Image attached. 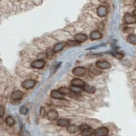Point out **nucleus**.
<instances>
[{
  "label": "nucleus",
  "mask_w": 136,
  "mask_h": 136,
  "mask_svg": "<svg viewBox=\"0 0 136 136\" xmlns=\"http://www.w3.org/2000/svg\"><path fill=\"white\" fill-rule=\"evenodd\" d=\"M123 21L127 24H135L136 22L135 17L129 13H126L123 17Z\"/></svg>",
  "instance_id": "f257e3e1"
},
{
  "label": "nucleus",
  "mask_w": 136,
  "mask_h": 136,
  "mask_svg": "<svg viewBox=\"0 0 136 136\" xmlns=\"http://www.w3.org/2000/svg\"><path fill=\"white\" fill-rule=\"evenodd\" d=\"M96 67L100 69H108L111 67V64L106 61H98L96 63Z\"/></svg>",
  "instance_id": "f03ea898"
},
{
  "label": "nucleus",
  "mask_w": 136,
  "mask_h": 136,
  "mask_svg": "<svg viewBox=\"0 0 136 136\" xmlns=\"http://www.w3.org/2000/svg\"><path fill=\"white\" fill-rule=\"evenodd\" d=\"M73 74L77 76H84L86 74V69L83 67H76L73 69Z\"/></svg>",
  "instance_id": "7ed1b4c3"
},
{
  "label": "nucleus",
  "mask_w": 136,
  "mask_h": 136,
  "mask_svg": "<svg viewBox=\"0 0 136 136\" xmlns=\"http://www.w3.org/2000/svg\"><path fill=\"white\" fill-rule=\"evenodd\" d=\"M35 84V81L33 80V79H26L22 83V87L25 89L29 90L33 88Z\"/></svg>",
  "instance_id": "20e7f679"
},
{
  "label": "nucleus",
  "mask_w": 136,
  "mask_h": 136,
  "mask_svg": "<svg viewBox=\"0 0 136 136\" xmlns=\"http://www.w3.org/2000/svg\"><path fill=\"white\" fill-rule=\"evenodd\" d=\"M45 64H46V62L43 60L38 59L33 61L31 64V66L33 68H36V69H42L44 67Z\"/></svg>",
  "instance_id": "39448f33"
},
{
  "label": "nucleus",
  "mask_w": 136,
  "mask_h": 136,
  "mask_svg": "<svg viewBox=\"0 0 136 136\" xmlns=\"http://www.w3.org/2000/svg\"><path fill=\"white\" fill-rule=\"evenodd\" d=\"M85 84L86 83L84 81L81 79H79V78H75V79H73L71 81V85L73 87L81 88V87H84L85 85Z\"/></svg>",
  "instance_id": "423d86ee"
},
{
  "label": "nucleus",
  "mask_w": 136,
  "mask_h": 136,
  "mask_svg": "<svg viewBox=\"0 0 136 136\" xmlns=\"http://www.w3.org/2000/svg\"><path fill=\"white\" fill-rule=\"evenodd\" d=\"M107 12H108L107 8L106 6H103V5L99 6L97 8V14L100 17H103L107 15Z\"/></svg>",
  "instance_id": "0eeeda50"
},
{
  "label": "nucleus",
  "mask_w": 136,
  "mask_h": 136,
  "mask_svg": "<svg viewBox=\"0 0 136 136\" xmlns=\"http://www.w3.org/2000/svg\"><path fill=\"white\" fill-rule=\"evenodd\" d=\"M47 119L51 121H53V120H56L58 117V113L55 110H51V111H48L47 113Z\"/></svg>",
  "instance_id": "6e6552de"
},
{
  "label": "nucleus",
  "mask_w": 136,
  "mask_h": 136,
  "mask_svg": "<svg viewBox=\"0 0 136 136\" xmlns=\"http://www.w3.org/2000/svg\"><path fill=\"white\" fill-rule=\"evenodd\" d=\"M74 39L76 42L80 43L86 41L88 39V36L83 33H78V34H75V36H74Z\"/></svg>",
  "instance_id": "1a4fd4ad"
},
{
  "label": "nucleus",
  "mask_w": 136,
  "mask_h": 136,
  "mask_svg": "<svg viewBox=\"0 0 136 136\" xmlns=\"http://www.w3.org/2000/svg\"><path fill=\"white\" fill-rule=\"evenodd\" d=\"M22 96L23 93L22 91L15 90L14 92H13L12 93L11 98L14 101H18V100H20L22 97Z\"/></svg>",
  "instance_id": "9d476101"
},
{
  "label": "nucleus",
  "mask_w": 136,
  "mask_h": 136,
  "mask_svg": "<svg viewBox=\"0 0 136 136\" xmlns=\"http://www.w3.org/2000/svg\"><path fill=\"white\" fill-rule=\"evenodd\" d=\"M108 132V129L106 127H101L95 131V134L96 136H107Z\"/></svg>",
  "instance_id": "9b49d317"
},
{
  "label": "nucleus",
  "mask_w": 136,
  "mask_h": 136,
  "mask_svg": "<svg viewBox=\"0 0 136 136\" xmlns=\"http://www.w3.org/2000/svg\"><path fill=\"white\" fill-rule=\"evenodd\" d=\"M51 96L52 97V98L55 99L61 100L65 99V96L61 94L58 90H53L51 91Z\"/></svg>",
  "instance_id": "f8f14e48"
},
{
  "label": "nucleus",
  "mask_w": 136,
  "mask_h": 136,
  "mask_svg": "<svg viewBox=\"0 0 136 136\" xmlns=\"http://www.w3.org/2000/svg\"><path fill=\"white\" fill-rule=\"evenodd\" d=\"M65 45H66V43L65 42H60V43L55 44L53 47V49H52L54 53H56V52L61 51L65 47Z\"/></svg>",
  "instance_id": "ddd939ff"
},
{
  "label": "nucleus",
  "mask_w": 136,
  "mask_h": 136,
  "mask_svg": "<svg viewBox=\"0 0 136 136\" xmlns=\"http://www.w3.org/2000/svg\"><path fill=\"white\" fill-rule=\"evenodd\" d=\"M102 34L98 31H93L90 34V38L91 39L93 40H97V39H99L102 38Z\"/></svg>",
  "instance_id": "4468645a"
},
{
  "label": "nucleus",
  "mask_w": 136,
  "mask_h": 136,
  "mask_svg": "<svg viewBox=\"0 0 136 136\" xmlns=\"http://www.w3.org/2000/svg\"><path fill=\"white\" fill-rule=\"evenodd\" d=\"M81 134L83 136H91L95 134V130L91 127L87 128L84 130H82Z\"/></svg>",
  "instance_id": "2eb2a0df"
},
{
  "label": "nucleus",
  "mask_w": 136,
  "mask_h": 136,
  "mask_svg": "<svg viewBox=\"0 0 136 136\" xmlns=\"http://www.w3.org/2000/svg\"><path fill=\"white\" fill-rule=\"evenodd\" d=\"M79 130H80L79 127L77 126V125H69V126L67 127V129H66L67 132L69 133H70V134H75V133L77 132Z\"/></svg>",
  "instance_id": "dca6fc26"
},
{
  "label": "nucleus",
  "mask_w": 136,
  "mask_h": 136,
  "mask_svg": "<svg viewBox=\"0 0 136 136\" xmlns=\"http://www.w3.org/2000/svg\"><path fill=\"white\" fill-rule=\"evenodd\" d=\"M83 90L88 93H93L96 91L95 87H93V86H89L86 84H85V85L83 87Z\"/></svg>",
  "instance_id": "f3484780"
},
{
  "label": "nucleus",
  "mask_w": 136,
  "mask_h": 136,
  "mask_svg": "<svg viewBox=\"0 0 136 136\" xmlns=\"http://www.w3.org/2000/svg\"><path fill=\"white\" fill-rule=\"evenodd\" d=\"M69 120L67 119H60L57 121L58 125L61 127H66L69 125Z\"/></svg>",
  "instance_id": "a211bd4d"
},
{
  "label": "nucleus",
  "mask_w": 136,
  "mask_h": 136,
  "mask_svg": "<svg viewBox=\"0 0 136 136\" xmlns=\"http://www.w3.org/2000/svg\"><path fill=\"white\" fill-rule=\"evenodd\" d=\"M58 91L63 96L65 95H70L71 93V91L70 89L66 88V87H61L58 89Z\"/></svg>",
  "instance_id": "6ab92c4d"
},
{
  "label": "nucleus",
  "mask_w": 136,
  "mask_h": 136,
  "mask_svg": "<svg viewBox=\"0 0 136 136\" xmlns=\"http://www.w3.org/2000/svg\"><path fill=\"white\" fill-rule=\"evenodd\" d=\"M127 41L130 43L135 45L136 44V36L135 34H130V35L127 37Z\"/></svg>",
  "instance_id": "aec40b11"
},
{
  "label": "nucleus",
  "mask_w": 136,
  "mask_h": 136,
  "mask_svg": "<svg viewBox=\"0 0 136 136\" xmlns=\"http://www.w3.org/2000/svg\"><path fill=\"white\" fill-rule=\"evenodd\" d=\"M5 122H6V124L8 126L11 127L13 126L15 124V120H14V119L12 116H8L5 120Z\"/></svg>",
  "instance_id": "412c9836"
},
{
  "label": "nucleus",
  "mask_w": 136,
  "mask_h": 136,
  "mask_svg": "<svg viewBox=\"0 0 136 136\" xmlns=\"http://www.w3.org/2000/svg\"><path fill=\"white\" fill-rule=\"evenodd\" d=\"M111 54L112 55V56H113L114 57H115L116 59H119V60H121L124 57V56L122 54V53H120V52H113L111 53Z\"/></svg>",
  "instance_id": "4be33fe9"
},
{
  "label": "nucleus",
  "mask_w": 136,
  "mask_h": 136,
  "mask_svg": "<svg viewBox=\"0 0 136 136\" xmlns=\"http://www.w3.org/2000/svg\"><path fill=\"white\" fill-rule=\"evenodd\" d=\"M66 45H67L69 46H71V47H77V46H79L80 45V43H78L75 40H69L68 41Z\"/></svg>",
  "instance_id": "5701e85b"
},
{
  "label": "nucleus",
  "mask_w": 136,
  "mask_h": 136,
  "mask_svg": "<svg viewBox=\"0 0 136 136\" xmlns=\"http://www.w3.org/2000/svg\"><path fill=\"white\" fill-rule=\"evenodd\" d=\"M70 91H71V92H74V93H80V92L82 91V90L81 89V88H79V87H73V86H72V87H70Z\"/></svg>",
  "instance_id": "b1692460"
},
{
  "label": "nucleus",
  "mask_w": 136,
  "mask_h": 136,
  "mask_svg": "<svg viewBox=\"0 0 136 136\" xmlns=\"http://www.w3.org/2000/svg\"><path fill=\"white\" fill-rule=\"evenodd\" d=\"M54 53L53 50L52 49H51V48H48L47 50V51H46V56H47V57L49 59H51L53 56Z\"/></svg>",
  "instance_id": "393cba45"
},
{
  "label": "nucleus",
  "mask_w": 136,
  "mask_h": 136,
  "mask_svg": "<svg viewBox=\"0 0 136 136\" xmlns=\"http://www.w3.org/2000/svg\"><path fill=\"white\" fill-rule=\"evenodd\" d=\"M28 110L25 106H22L20 108V113L22 114V115H26V114L28 113Z\"/></svg>",
  "instance_id": "a878e982"
},
{
  "label": "nucleus",
  "mask_w": 136,
  "mask_h": 136,
  "mask_svg": "<svg viewBox=\"0 0 136 136\" xmlns=\"http://www.w3.org/2000/svg\"><path fill=\"white\" fill-rule=\"evenodd\" d=\"M89 71H90L92 73H94V74H100L101 73V71H100L98 69H96V68H95L94 67H91L89 68Z\"/></svg>",
  "instance_id": "bb28decb"
},
{
  "label": "nucleus",
  "mask_w": 136,
  "mask_h": 136,
  "mask_svg": "<svg viewBox=\"0 0 136 136\" xmlns=\"http://www.w3.org/2000/svg\"><path fill=\"white\" fill-rule=\"evenodd\" d=\"M124 32L126 33H129V35L130 34H133V33H134V29L131 28H126L124 29Z\"/></svg>",
  "instance_id": "cd10ccee"
},
{
  "label": "nucleus",
  "mask_w": 136,
  "mask_h": 136,
  "mask_svg": "<svg viewBox=\"0 0 136 136\" xmlns=\"http://www.w3.org/2000/svg\"><path fill=\"white\" fill-rule=\"evenodd\" d=\"M20 136H31L29 133L26 130H22L20 133Z\"/></svg>",
  "instance_id": "c85d7f7f"
},
{
  "label": "nucleus",
  "mask_w": 136,
  "mask_h": 136,
  "mask_svg": "<svg viewBox=\"0 0 136 136\" xmlns=\"http://www.w3.org/2000/svg\"><path fill=\"white\" fill-rule=\"evenodd\" d=\"M45 114H46V110H45V108L43 107H41L40 110V115H41V116L43 117Z\"/></svg>",
  "instance_id": "c756f323"
},
{
  "label": "nucleus",
  "mask_w": 136,
  "mask_h": 136,
  "mask_svg": "<svg viewBox=\"0 0 136 136\" xmlns=\"http://www.w3.org/2000/svg\"><path fill=\"white\" fill-rule=\"evenodd\" d=\"M5 113V107L3 106H0V117H2Z\"/></svg>",
  "instance_id": "7c9ffc66"
},
{
  "label": "nucleus",
  "mask_w": 136,
  "mask_h": 136,
  "mask_svg": "<svg viewBox=\"0 0 136 136\" xmlns=\"http://www.w3.org/2000/svg\"><path fill=\"white\" fill-rule=\"evenodd\" d=\"M98 1H99L100 3H103L107 2V0H98Z\"/></svg>",
  "instance_id": "2f4dec72"
}]
</instances>
